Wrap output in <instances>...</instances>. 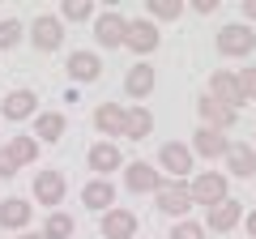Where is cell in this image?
<instances>
[{"instance_id":"obj_10","label":"cell","mask_w":256,"mask_h":239,"mask_svg":"<svg viewBox=\"0 0 256 239\" xmlns=\"http://www.w3.org/2000/svg\"><path fill=\"white\" fill-rule=\"evenodd\" d=\"M162 180H166V175L158 171L154 162H128V166H124L128 192H158V188H162Z\"/></svg>"},{"instance_id":"obj_1","label":"cell","mask_w":256,"mask_h":239,"mask_svg":"<svg viewBox=\"0 0 256 239\" xmlns=\"http://www.w3.org/2000/svg\"><path fill=\"white\" fill-rule=\"evenodd\" d=\"M188 192H192V205H205L210 210V205H218V201L230 196V180H226V171H196Z\"/></svg>"},{"instance_id":"obj_30","label":"cell","mask_w":256,"mask_h":239,"mask_svg":"<svg viewBox=\"0 0 256 239\" xmlns=\"http://www.w3.org/2000/svg\"><path fill=\"white\" fill-rule=\"evenodd\" d=\"M235 82H239V94H244V102H248V98H256V68H252V64L239 68Z\"/></svg>"},{"instance_id":"obj_19","label":"cell","mask_w":256,"mask_h":239,"mask_svg":"<svg viewBox=\"0 0 256 239\" xmlns=\"http://www.w3.org/2000/svg\"><path fill=\"white\" fill-rule=\"evenodd\" d=\"M30 218H34V205H30V201H22V196L0 201V226H4V230H26Z\"/></svg>"},{"instance_id":"obj_25","label":"cell","mask_w":256,"mask_h":239,"mask_svg":"<svg viewBox=\"0 0 256 239\" xmlns=\"http://www.w3.org/2000/svg\"><path fill=\"white\" fill-rule=\"evenodd\" d=\"M4 150H9V158L18 166H30L38 158V141L34 137H9V146H4Z\"/></svg>"},{"instance_id":"obj_34","label":"cell","mask_w":256,"mask_h":239,"mask_svg":"<svg viewBox=\"0 0 256 239\" xmlns=\"http://www.w3.org/2000/svg\"><path fill=\"white\" fill-rule=\"evenodd\" d=\"M256 22V0H244V26H252Z\"/></svg>"},{"instance_id":"obj_26","label":"cell","mask_w":256,"mask_h":239,"mask_svg":"<svg viewBox=\"0 0 256 239\" xmlns=\"http://www.w3.org/2000/svg\"><path fill=\"white\" fill-rule=\"evenodd\" d=\"M146 13L154 22H175L184 18V0H146Z\"/></svg>"},{"instance_id":"obj_37","label":"cell","mask_w":256,"mask_h":239,"mask_svg":"<svg viewBox=\"0 0 256 239\" xmlns=\"http://www.w3.org/2000/svg\"><path fill=\"white\" fill-rule=\"evenodd\" d=\"M252 150H256V146H252Z\"/></svg>"},{"instance_id":"obj_33","label":"cell","mask_w":256,"mask_h":239,"mask_svg":"<svg viewBox=\"0 0 256 239\" xmlns=\"http://www.w3.org/2000/svg\"><path fill=\"white\" fill-rule=\"evenodd\" d=\"M192 9L201 13V18H210V13H218V0H196V4H192Z\"/></svg>"},{"instance_id":"obj_27","label":"cell","mask_w":256,"mask_h":239,"mask_svg":"<svg viewBox=\"0 0 256 239\" xmlns=\"http://www.w3.org/2000/svg\"><path fill=\"white\" fill-rule=\"evenodd\" d=\"M43 239H73V218H68V214H60V210H56L52 218L43 222Z\"/></svg>"},{"instance_id":"obj_2","label":"cell","mask_w":256,"mask_h":239,"mask_svg":"<svg viewBox=\"0 0 256 239\" xmlns=\"http://www.w3.org/2000/svg\"><path fill=\"white\" fill-rule=\"evenodd\" d=\"M218 56H226V60H244V56L256 52V30L244 26V22H230V26L218 30Z\"/></svg>"},{"instance_id":"obj_32","label":"cell","mask_w":256,"mask_h":239,"mask_svg":"<svg viewBox=\"0 0 256 239\" xmlns=\"http://www.w3.org/2000/svg\"><path fill=\"white\" fill-rule=\"evenodd\" d=\"M13 175H18V162L9 158V150L0 146V180H13Z\"/></svg>"},{"instance_id":"obj_18","label":"cell","mask_w":256,"mask_h":239,"mask_svg":"<svg viewBox=\"0 0 256 239\" xmlns=\"http://www.w3.org/2000/svg\"><path fill=\"white\" fill-rule=\"evenodd\" d=\"M196 111H201V128H218V132H226L230 124H235V111L222 107V102L210 98V94H201V98H196Z\"/></svg>"},{"instance_id":"obj_35","label":"cell","mask_w":256,"mask_h":239,"mask_svg":"<svg viewBox=\"0 0 256 239\" xmlns=\"http://www.w3.org/2000/svg\"><path fill=\"white\" fill-rule=\"evenodd\" d=\"M248 239H256V210L248 214Z\"/></svg>"},{"instance_id":"obj_6","label":"cell","mask_w":256,"mask_h":239,"mask_svg":"<svg viewBox=\"0 0 256 239\" xmlns=\"http://www.w3.org/2000/svg\"><path fill=\"white\" fill-rule=\"evenodd\" d=\"M30 43H34L38 52H60V43H64V22L52 18V13L34 18V22H30Z\"/></svg>"},{"instance_id":"obj_4","label":"cell","mask_w":256,"mask_h":239,"mask_svg":"<svg viewBox=\"0 0 256 239\" xmlns=\"http://www.w3.org/2000/svg\"><path fill=\"white\" fill-rule=\"evenodd\" d=\"M124 30H128V18H124V13H116V9L94 13V38H98V47H107V52L124 47Z\"/></svg>"},{"instance_id":"obj_28","label":"cell","mask_w":256,"mask_h":239,"mask_svg":"<svg viewBox=\"0 0 256 239\" xmlns=\"http://www.w3.org/2000/svg\"><path fill=\"white\" fill-rule=\"evenodd\" d=\"M90 18H94L90 0H64L60 4V22H90Z\"/></svg>"},{"instance_id":"obj_14","label":"cell","mask_w":256,"mask_h":239,"mask_svg":"<svg viewBox=\"0 0 256 239\" xmlns=\"http://www.w3.org/2000/svg\"><path fill=\"white\" fill-rule=\"evenodd\" d=\"M0 116L9 120V124H22V120H34L38 116V94L34 90H13L0 107Z\"/></svg>"},{"instance_id":"obj_17","label":"cell","mask_w":256,"mask_h":239,"mask_svg":"<svg viewBox=\"0 0 256 239\" xmlns=\"http://www.w3.org/2000/svg\"><path fill=\"white\" fill-rule=\"evenodd\" d=\"M226 175H235V180H252V175H256V150L248 146V141H230V150H226Z\"/></svg>"},{"instance_id":"obj_24","label":"cell","mask_w":256,"mask_h":239,"mask_svg":"<svg viewBox=\"0 0 256 239\" xmlns=\"http://www.w3.org/2000/svg\"><path fill=\"white\" fill-rule=\"evenodd\" d=\"M150 132H154V116H150L146 107H128V128H124V137H128V141H146Z\"/></svg>"},{"instance_id":"obj_12","label":"cell","mask_w":256,"mask_h":239,"mask_svg":"<svg viewBox=\"0 0 256 239\" xmlns=\"http://www.w3.org/2000/svg\"><path fill=\"white\" fill-rule=\"evenodd\" d=\"M188 150L214 162V158H226L230 137H226V132H218V128H196V132H192V146H188Z\"/></svg>"},{"instance_id":"obj_23","label":"cell","mask_w":256,"mask_h":239,"mask_svg":"<svg viewBox=\"0 0 256 239\" xmlns=\"http://www.w3.org/2000/svg\"><path fill=\"white\" fill-rule=\"evenodd\" d=\"M64 128H68V120L60 111H38L34 116V141H60Z\"/></svg>"},{"instance_id":"obj_15","label":"cell","mask_w":256,"mask_h":239,"mask_svg":"<svg viewBox=\"0 0 256 239\" xmlns=\"http://www.w3.org/2000/svg\"><path fill=\"white\" fill-rule=\"evenodd\" d=\"M94 128H98L102 137H124L128 107H120V102H98V111H94Z\"/></svg>"},{"instance_id":"obj_36","label":"cell","mask_w":256,"mask_h":239,"mask_svg":"<svg viewBox=\"0 0 256 239\" xmlns=\"http://www.w3.org/2000/svg\"><path fill=\"white\" fill-rule=\"evenodd\" d=\"M22 239H43V235H22Z\"/></svg>"},{"instance_id":"obj_29","label":"cell","mask_w":256,"mask_h":239,"mask_svg":"<svg viewBox=\"0 0 256 239\" xmlns=\"http://www.w3.org/2000/svg\"><path fill=\"white\" fill-rule=\"evenodd\" d=\"M22 34H26V26H22V22H13V18H4V22H0V52L18 47Z\"/></svg>"},{"instance_id":"obj_22","label":"cell","mask_w":256,"mask_h":239,"mask_svg":"<svg viewBox=\"0 0 256 239\" xmlns=\"http://www.w3.org/2000/svg\"><path fill=\"white\" fill-rule=\"evenodd\" d=\"M124 90H128V98H150V90H154V68H150L146 60L132 64L128 77H124Z\"/></svg>"},{"instance_id":"obj_13","label":"cell","mask_w":256,"mask_h":239,"mask_svg":"<svg viewBox=\"0 0 256 239\" xmlns=\"http://www.w3.org/2000/svg\"><path fill=\"white\" fill-rule=\"evenodd\" d=\"M90 171L98 175V180H107L111 171H124V154H120L116 141H98V146H90Z\"/></svg>"},{"instance_id":"obj_20","label":"cell","mask_w":256,"mask_h":239,"mask_svg":"<svg viewBox=\"0 0 256 239\" xmlns=\"http://www.w3.org/2000/svg\"><path fill=\"white\" fill-rule=\"evenodd\" d=\"M82 205L94 214H107L111 205H116V184L111 180H90V184L82 188Z\"/></svg>"},{"instance_id":"obj_21","label":"cell","mask_w":256,"mask_h":239,"mask_svg":"<svg viewBox=\"0 0 256 239\" xmlns=\"http://www.w3.org/2000/svg\"><path fill=\"white\" fill-rule=\"evenodd\" d=\"M34 201L38 205H60L64 201V175L60 171H38L34 175Z\"/></svg>"},{"instance_id":"obj_31","label":"cell","mask_w":256,"mask_h":239,"mask_svg":"<svg viewBox=\"0 0 256 239\" xmlns=\"http://www.w3.org/2000/svg\"><path fill=\"white\" fill-rule=\"evenodd\" d=\"M171 239H205V226H196V222L180 218V222L171 226Z\"/></svg>"},{"instance_id":"obj_9","label":"cell","mask_w":256,"mask_h":239,"mask_svg":"<svg viewBox=\"0 0 256 239\" xmlns=\"http://www.w3.org/2000/svg\"><path fill=\"white\" fill-rule=\"evenodd\" d=\"M192 150L188 146H180V141H166L162 150H158V171H166L171 180H184V175L192 171Z\"/></svg>"},{"instance_id":"obj_5","label":"cell","mask_w":256,"mask_h":239,"mask_svg":"<svg viewBox=\"0 0 256 239\" xmlns=\"http://www.w3.org/2000/svg\"><path fill=\"white\" fill-rule=\"evenodd\" d=\"M154 196H158V210L171 214V218H184V214L192 210V192H188L184 180H162V188H158Z\"/></svg>"},{"instance_id":"obj_11","label":"cell","mask_w":256,"mask_h":239,"mask_svg":"<svg viewBox=\"0 0 256 239\" xmlns=\"http://www.w3.org/2000/svg\"><path fill=\"white\" fill-rule=\"evenodd\" d=\"M64 73L73 77L77 86L98 82V77H102V60H98V52H73L68 60H64Z\"/></svg>"},{"instance_id":"obj_7","label":"cell","mask_w":256,"mask_h":239,"mask_svg":"<svg viewBox=\"0 0 256 239\" xmlns=\"http://www.w3.org/2000/svg\"><path fill=\"white\" fill-rule=\"evenodd\" d=\"M239 222H244V201H235V196H226V201H218V205H210V210H205V226L218 230V235L235 230Z\"/></svg>"},{"instance_id":"obj_8","label":"cell","mask_w":256,"mask_h":239,"mask_svg":"<svg viewBox=\"0 0 256 239\" xmlns=\"http://www.w3.org/2000/svg\"><path fill=\"white\" fill-rule=\"evenodd\" d=\"M98 230H102V239H132L137 235V214L111 205V210L98 218Z\"/></svg>"},{"instance_id":"obj_16","label":"cell","mask_w":256,"mask_h":239,"mask_svg":"<svg viewBox=\"0 0 256 239\" xmlns=\"http://www.w3.org/2000/svg\"><path fill=\"white\" fill-rule=\"evenodd\" d=\"M210 98H218L222 107H230L235 111L239 102H244V94H239V82H235V73H226V68H214V77H210Z\"/></svg>"},{"instance_id":"obj_3","label":"cell","mask_w":256,"mask_h":239,"mask_svg":"<svg viewBox=\"0 0 256 239\" xmlns=\"http://www.w3.org/2000/svg\"><path fill=\"white\" fill-rule=\"evenodd\" d=\"M158 43H162V30H158L150 18H137V22H128V30H124V47H128V52H137V56H150V52H158Z\"/></svg>"}]
</instances>
